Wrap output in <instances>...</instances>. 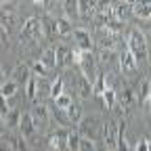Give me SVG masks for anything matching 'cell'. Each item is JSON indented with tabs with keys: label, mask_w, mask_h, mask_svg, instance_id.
<instances>
[{
	"label": "cell",
	"mask_w": 151,
	"mask_h": 151,
	"mask_svg": "<svg viewBox=\"0 0 151 151\" xmlns=\"http://www.w3.org/2000/svg\"><path fill=\"white\" fill-rule=\"evenodd\" d=\"M0 27L9 36H15L21 29V21H19V15L15 11V4H11V2L0 4Z\"/></svg>",
	"instance_id": "6da1fadb"
},
{
	"label": "cell",
	"mask_w": 151,
	"mask_h": 151,
	"mask_svg": "<svg viewBox=\"0 0 151 151\" xmlns=\"http://www.w3.org/2000/svg\"><path fill=\"white\" fill-rule=\"evenodd\" d=\"M128 52L134 57V61H147V38L141 29H130L128 34Z\"/></svg>",
	"instance_id": "7a4b0ae2"
},
{
	"label": "cell",
	"mask_w": 151,
	"mask_h": 151,
	"mask_svg": "<svg viewBox=\"0 0 151 151\" xmlns=\"http://www.w3.org/2000/svg\"><path fill=\"white\" fill-rule=\"evenodd\" d=\"M78 124H80V126H78V130H76V132H78L82 139H88V141H92V143H97V141L101 139V122H99L97 116H84Z\"/></svg>",
	"instance_id": "3957f363"
},
{
	"label": "cell",
	"mask_w": 151,
	"mask_h": 151,
	"mask_svg": "<svg viewBox=\"0 0 151 151\" xmlns=\"http://www.w3.org/2000/svg\"><path fill=\"white\" fill-rule=\"evenodd\" d=\"M116 103L126 111H130L132 107H134L137 103V94H134V88H130V86H124L122 90H116Z\"/></svg>",
	"instance_id": "277c9868"
},
{
	"label": "cell",
	"mask_w": 151,
	"mask_h": 151,
	"mask_svg": "<svg viewBox=\"0 0 151 151\" xmlns=\"http://www.w3.org/2000/svg\"><path fill=\"white\" fill-rule=\"evenodd\" d=\"M67 130L69 128H57L48 134L50 151H67Z\"/></svg>",
	"instance_id": "5b68a950"
},
{
	"label": "cell",
	"mask_w": 151,
	"mask_h": 151,
	"mask_svg": "<svg viewBox=\"0 0 151 151\" xmlns=\"http://www.w3.org/2000/svg\"><path fill=\"white\" fill-rule=\"evenodd\" d=\"M19 134H21L23 141H32L36 137V124L32 120L29 113H21V120H19Z\"/></svg>",
	"instance_id": "8992f818"
},
{
	"label": "cell",
	"mask_w": 151,
	"mask_h": 151,
	"mask_svg": "<svg viewBox=\"0 0 151 151\" xmlns=\"http://www.w3.org/2000/svg\"><path fill=\"white\" fill-rule=\"evenodd\" d=\"M27 113L32 116V120H34V124H36V126H46V124H48V120H50L46 105H44V103H38V101L32 105V109H29Z\"/></svg>",
	"instance_id": "52a82bcc"
},
{
	"label": "cell",
	"mask_w": 151,
	"mask_h": 151,
	"mask_svg": "<svg viewBox=\"0 0 151 151\" xmlns=\"http://www.w3.org/2000/svg\"><path fill=\"white\" fill-rule=\"evenodd\" d=\"M71 36H73V40L78 42V50H82V52L92 50V36H90L84 27H73Z\"/></svg>",
	"instance_id": "ba28073f"
},
{
	"label": "cell",
	"mask_w": 151,
	"mask_h": 151,
	"mask_svg": "<svg viewBox=\"0 0 151 151\" xmlns=\"http://www.w3.org/2000/svg\"><path fill=\"white\" fill-rule=\"evenodd\" d=\"M71 86L76 88V92H78L82 99H88L90 94H92V84L84 78V76H80V73L71 76Z\"/></svg>",
	"instance_id": "9c48e42d"
},
{
	"label": "cell",
	"mask_w": 151,
	"mask_h": 151,
	"mask_svg": "<svg viewBox=\"0 0 151 151\" xmlns=\"http://www.w3.org/2000/svg\"><path fill=\"white\" fill-rule=\"evenodd\" d=\"M32 78V69H29V63H19V65H15V69H13V82L17 84V86H25V82Z\"/></svg>",
	"instance_id": "30bf717a"
},
{
	"label": "cell",
	"mask_w": 151,
	"mask_h": 151,
	"mask_svg": "<svg viewBox=\"0 0 151 151\" xmlns=\"http://www.w3.org/2000/svg\"><path fill=\"white\" fill-rule=\"evenodd\" d=\"M118 65H120L122 73H132V71H137V67H139V63L134 61V57H132L128 50H124L122 55H118Z\"/></svg>",
	"instance_id": "8fae6325"
},
{
	"label": "cell",
	"mask_w": 151,
	"mask_h": 151,
	"mask_svg": "<svg viewBox=\"0 0 151 151\" xmlns=\"http://www.w3.org/2000/svg\"><path fill=\"white\" fill-rule=\"evenodd\" d=\"M71 63V50L61 44V46H57L55 48V65H59V67H67Z\"/></svg>",
	"instance_id": "7c38bea8"
},
{
	"label": "cell",
	"mask_w": 151,
	"mask_h": 151,
	"mask_svg": "<svg viewBox=\"0 0 151 151\" xmlns=\"http://www.w3.org/2000/svg\"><path fill=\"white\" fill-rule=\"evenodd\" d=\"M134 94H137V103H141L143 107L149 105V80H147V78L141 80L139 90H134Z\"/></svg>",
	"instance_id": "4fadbf2b"
},
{
	"label": "cell",
	"mask_w": 151,
	"mask_h": 151,
	"mask_svg": "<svg viewBox=\"0 0 151 151\" xmlns=\"http://www.w3.org/2000/svg\"><path fill=\"white\" fill-rule=\"evenodd\" d=\"M19 120H21V111H19L17 107H11V109H9V113L4 116V120H2V124H4V128L13 130V128H17V126H19Z\"/></svg>",
	"instance_id": "5bb4252c"
},
{
	"label": "cell",
	"mask_w": 151,
	"mask_h": 151,
	"mask_svg": "<svg viewBox=\"0 0 151 151\" xmlns=\"http://www.w3.org/2000/svg\"><path fill=\"white\" fill-rule=\"evenodd\" d=\"M130 13H134L141 19H149L151 17V4L149 2H134V4H130Z\"/></svg>",
	"instance_id": "9a60e30c"
},
{
	"label": "cell",
	"mask_w": 151,
	"mask_h": 151,
	"mask_svg": "<svg viewBox=\"0 0 151 151\" xmlns=\"http://www.w3.org/2000/svg\"><path fill=\"white\" fill-rule=\"evenodd\" d=\"M65 113H67L69 124H78V122L82 120V107H80V103H76V101L65 109Z\"/></svg>",
	"instance_id": "2e32d148"
},
{
	"label": "cell",
	"mask_w": 151,
	"mask_h": 151,
	"mask_svg": "<svg viewBox=\"0 0 151 151\" xmlns=\"http://www.w3.org/2000/svg\"><path fill=\"white\" fill-rule=\"evenodd\" d=\"M38 63H42L48 71H50L52 67H57V65H55V48H44L42 55H40V59H38Z\"/></svg>",
	"instance_id": "e0dca14e"
},
{
	"label": "cell",
	"mask_w": 151,
	"mask_h": 151,
	"mask_svg": "<svg viewBox=\"0 0 151 151\" xmlns=\"http://www.w3.org/2000/svg\"><path fill=\"white\" fill-rule=\"evenodd\" d=\"M65 92V80L61 78V76H57V78L50 82V88H48V94L55 99V97H59V94Z\"/></svg>",
	"instance_id": "ac0fdd59"
},
{
	"label": "cell",
	"mask_w": 151,
	"mask_h": 151,
	"mask_svg": "<svg viewBox=\"0 0 151 151\" xmlns=\"http://www.w3.org/2000/svg\"><path fill=\"white\" fill-rule=\"evenodd\" d=\"M99 59H101V63H105V65H113L116 63V59H118V52H116V48H101L99 50ZM97 59V61H99Z\"/></svg>",
	"instance_id": "d6986e66"
},
{
	"label": "cell",
	"mask_w": 151,
	"mask_h": 151,
	"mask_svg": "<svg viewBox=\"0 0 151 151\" xmlns=\"http://www.w3.org/2000/svg\"><path fill=\"white\" fill-rule=\"evenodd\" d=\"M25 97L29 101H38V78L32 76V78L25 82Z\"/></svg>",
	"instance_id": "ffe728a7"
},
{
	"label": "cell",
	"mask_w": 151,
	"mask_h": 151,
	"mask_svg": "<svg viewBox=\"0 0 151 151\" xmlns=\"http://www.w3.org/2000/svg\"><path fill=\"white\" fill-rule=\"evenodd\" d=\"M55 32L61 34V36H69L73 32V27H71V23L67 21L65 17H61V19H55Z\"/></svg>",
	"instance_id": "44dd1931"
},
{
	"label": "cell",
	"mask_w": 151,
	"mask_h": 151,
	"mask_svg": "<svg viewBox=\"0 0 151 151\" xmlns=\"http://www.w3.org/2000/svg\"><path fill=\"white\" fill-rule=\"evenodd\" d=\"M17 88H19V86H17L13 80H6L2 86H0V97H4L6 101H9V99H13L15 94H17Z\"/></svg>",
	"instance_id": "7402d4cb"
},
{
	"label": "cell",
	"mask_w": 151,
	"mask_h": 151,
	"mask_svg": "<svg viewBox=\"0 0 151 151\" xmlns=\"http://www.w3.org/2000/svg\"><path fill=\"white\" fill-rule=\"evenodd\" d=\"M101 99H103V103H105L107 109H113V107H116V88L107 86L103 90V94H101Z\"/></svg>",
	"instance_id": "603a6c76"
},
{
	"label": "cell",
	"mask_w": 151,
	"mask_h": 151,
	"mask_svg": "<svg viewBox=\"0 0 151 151\" xmlns=\"http://www.w3.org/2000/svg\"><path fill=\"white\" fill-rule=\"evenodd\" d=\"M71 103H73V99H71V94H67V92H63V94H59V97L52 99V105H55L57 109H63V111H65Z\"/></svg>",
	"instance_id": "cb8c5ba5"
},
{
	"label": "cell",
	"mask_w": 151,
	"mask_h": 151,
	"mask_svg": "<svg viewBox=\"0 0 151 151\" xmlns=\"http://www.w3.org/2000/svg\"><path fill=\"white\" fill-rule=\"evenodd\" d=\"M105 80H107V78H105V73H101V71H99V73H97V80L92 82V92L97 94L99 99H101V94H103V90L107 88V86H105Z\"/></svg>",
	"instance_id": "d4e9b609"
},
{
	"label": "cell",
	"mask_w": 151,
	"mask_h": 151,
	"mask_svg": "<svg viewBox=\"0 0 151 151\" xmlns=\"http://www.w3.org/2000/svg\"><path fill=\"white\" fill-rule=\"evenodd\" d=\"M52 118H55V122H57V124H59V128H67V126H69L67 113H65L63 109H57V107H52Z\"/></svg>",
	"instance_id": "484cf974"
},
{
	"label": "cell",
	"mask_w": 151,
	"mask_h": 151,
	"mask_svg": "<svg viewBox=\"0 0 151 151\" xmlns=\"http://www.w3.org/2000/svg\"><path fill=\"white\" fill-rule=\"evenodd\" d=\"M9 149L11 151H29L27 147H25V141L21 139V137H9Z\"/></svg>",
	"instance_id": "4316f807"
},
{
	"label": "cell",
	"mask_w": 151,
	"mask_h": 151,
	"mask_svg": "<svg viewBox=\"0 0 151 151\" xmlns=\"http://www.w3.org/2000/svg\"><path fill=\"white\" fill-rule=\"evenodd\" d=\"M63 9H65V19L71 23V19L78 17V2H73V0H69V2H63Z\"/></svg>",
	"instance_id": "83f0119b"
},
{
	"label": "cell",
	"mask_w": 151,
	"mask_h": 151,
	"mask_svg": "<svg viewBox=\"0 0 151 151\" xmlns=\"http://www.w3.org/2000/svg\"><path fill=\"white\" fill-rule=\"evenodd\" d=\"M78 143H80V134L76 130H67V151H78Z\"/></svg>",
	"instance_id": "f1b7e54d"
},
{
	"label": "cell",
	"mask_w": 151,
	"mask_h": 151,
	"mask_svg": "<svg viewBox=\"0 0 151 151\" xmlns=\"http://www.w3.org/2000/svg\"><path fill=\"white\" fill-rule=\"evenodd\" d=\"M78 15L80 17H92L94 15V2H78Z\"/></svg>",
	"instance_id": "f546056e"
},
{
	"label": "cell",
	"mask_w": 151,
	"mask_h": 151,
	"mask_svg": "<svg viewBox=\"0 0 151 151\" xmlns=\"http://www.w3.org/2000/svg\"><path fill=\"white\" fill-rule=\"evenodd\" d=\"M29 69H32V76H36V78H46V73H48V69H46L42 63H38V61H36Z\"/></svg>",
	"instance_id": "4dcf8cb0"
},
{
	"label": "cell",
	"mask_w": 151,
	"mask_h": 151,
	"mask_svg": "<svg viewBox=\"0 0 151 151\" xmlns=\"http://www.w3.org/2000/svg\"><path fill=\"white\" fill-rule=\"evenodd\" d=\"M9 101L4 99V97H0V120H4V116H6V113H9Z\"/></svg>",
	"instance_id": "1f68e13d"
},
{
	"label": "cell",
	"mask_w": 151,
	"mask_h": 151,
	"mask_svg": "<svg viewBox=\"0 0 151 151\" xmlns=\"http://www.w3.org/2000/svg\"><path fill=\"white\" fill-rule=\"evenodd\" d=\"M9 46V34L0 27V48H6Z\"/></svg>",
	"instance_id": "d6a6232c"
},
{
	"label": "cell",
	"mask_w": 151,
	"mask_h": 151,
	"mask_svg": "<svg viewBox=\"0 0 151 151\" xmlns=\"http://www.w3.org/2000/svg\"><path fill=\"white\" fill-rule=\"evenodd\" d=\"M134 151H149V141H147V139H141V141L137 143Z\"/></svg>",
	"instance_id": "836d02e7"
},
{
	"label": "cell",
	"mask_w": 151,
	"mask_h": 151,
	"mask_svg": "<svg viewBox=\"0 0 151 151\" xmlns=\"http://www.w3.org/2000/svg\"><path fill=\"white\" fill-rule=\"evenodd\" d=\"M6 82V76H4V69H2V65H0V86H2Z\"/></svg>",
	"instance_id": "e575fe53"
},
{
	"label": "cell",
	"mask_w": 151,
	"mask_h": 151,
	"mask_svg": "<svg viewBox=\"0 0 151 151\" xmlns=\"http://www.w3.org/2000/svg\"><path fill=\"white\" fill-rule=\"evenodd\" d=\"M4 134V124H2V120H0V137Z\"/></svg>",
	"instance_id": "d590c367"
}]
</instances>
